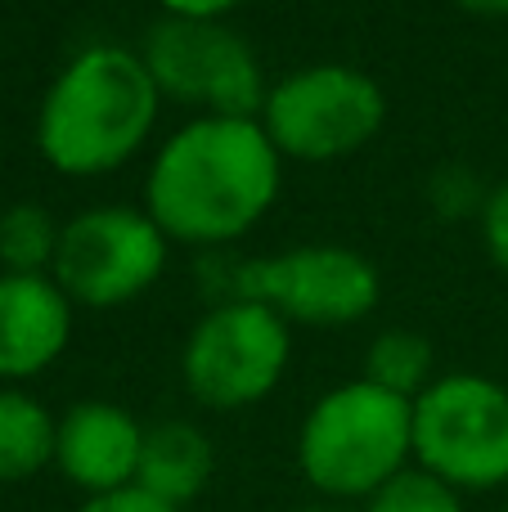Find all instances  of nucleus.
<instances>
[{
	"label": "nucleus",
	"mask_w": 508,
	"mask_h": 512,
	"mask_svg": "<svg viewBox=\"0 0 508 512\" xmlns=\"http://www.w3.org/2000/svg\"><path fill=\"white\" fill-rule=\"evenodd\" d=\"M59 418L27 391H0V481H27L54 463Z\"/></svg>",
	"instance_id": "ddd939ff"
},
{
	"label": "nucleus",
	"mask_w": 508,
	"mask_h": 512,
	"mask_svg": "<svg viewBox=\"0 0 508 512\" xmlns=\"http://www.w3.org/2000/svg\"><path fill=\"white\" fill-rule=\"evenodd\" d=\"M459 9L468 14H482V18H504L508 14V0H455Z\"/></svg>",
	"instance_id": "aec40b11"
},
{
	"label": "nucleus",
	"mask_w": 508,
	"mask_h": 512,
	"mask_svg": "<svg viewBox=\"0 0 508 512\" xmlns=\"http://www.w3.org/2000/svg\"><path fill=\"white\" fill-rule=\"evenodd\" d=\"M288 319L248 297L212 306L180 351V378L207 409H248L284 382L293 360Z\"/></svg>",
	"instance_id": "423d86ee"
},
{
	"label": "nucleus",
	"mask_w": 508,
	"mask_h": 512,
	"mask_svg": "<svg viewBox=\"0 0 508 512\" xmlns=\"http://www.w3.org/2000/svg\"><path fill=\"white\" fill-rule=\"evenodd\" d=\"M144 450V427L131 409L108 405V400H81L59 418L54 432V468L77 490L113 495L135 486Z\"/></svg>",
	"instance_id": "9d476101"
},
{
	"label": "nucleus",
	"mask_w": 508,
	"mask_h": 512,
	"mask_svg": "<svg viewBox=\"0 0 508 512\" xmlns=\"http://www.w3.org/2000/svg\"><path fill=\"white\" fill-rule=\"evenodd\" d=\"M297 512H342V508H329V504H311V508H297Z\"/></svg>",
	"instance_id": "412c9836"
},
{
	"label": "nucleus",
	"mask_w": 508,
	"mask_h": 512,
	"mask_svg": "<svg viewBox=\"0 0 508 512\" xmlns=\"http://www.w3.org/2000/svg\"><path fill=\"white\" fill-rule=\"evenodd\" d=\"M306 328H347L360 324L383 297L374 261L342 243H306V248L261 256L239 270V292Z\"/></svg>",
	"instance_id": "1a4fd4ad"
},
{
	"label": "nucleus",
	"mask_w": 508,
	"mask_h": 512,
	"mask_svg": "<svg viewBox=\"0 0 508 512\" xmlns=\"http://www.w3.org/2000/svg\"><path fill=\"white\" fill-rule=\"evenodd\" d=\"M72 342V301L50 274H0V382L45 373Z\"/></svg>",
	"instance_id": "9b49d317"
},
{
	"label": "nucleus",
	"mask_w": 508,
	"mask_h": 512,
	"mask_svg": "<svg viewBox=\"0 0 508 512\" xmlns=\"http://www.w3.org/2000/svg\"><path fill=\"white\" fill-rule=\"evenodd\" d=\"M437 351L423 333L414 328H387L369 342V355H365V382L374 387L392 391L401 400H419L423 391L437 382Z\"/></svg>",
	"instance_id": "4468645a"
},
{
	"label": "nucleus",
	"mask_w": 508,
	"mask_h": 512,
	"mask_svg": "<svg viewBox=\"0 0 508 512\" xmlns=\"http://www.w3.org/2000/svg\"><path fill=\"white\" fill-rule=\"evenodd\" d=\"M365 512H464V495L432 472L405 468L374 499H365Z\"/></svg>",
	"instance_id": "dca6fc26"
},
{
	"label": "nucleus",
	"mask_w": 508,
	"mask_h": 512,
	"mask_svg": "<svg viewBox=\"0 0 508 512\" xmlns=\"http://www.w3.org/2000/svg\"><path fill=\"white\" fill-rule=\"evenodd\" d=\"M63 225L36 203H18L0 216V265L5 274H50Z\"/></svg>",
	"instance_id": "2eb2a0df"
},
{
	"label": "nucleus",
	"mask_w": 508,
	"mask_h": 512,
	"mask_svg": "<svg viewBox=\"0 0 508 512\" xmlns=\"http://www.w3.org/2000/svg\"><path fill=\"white\" fill-rule=\"evenodd\" d=\"M162 95L140 50L90 45L72 54L36 108V149L59 176H108L144 149Z\"/></svg>",
	"instance_id": "f03ea898"
},
{
	"label": "nucleus",
	"mask_w": 508,
	"mask_h": 512,
	"mask_svg": "<svg viewBox=\"0 0 508 512\" xmlns=\"http://www.w3.org/2000/svg\"><path fill=\"white\" fill-rule=\"evenodd\" d=\"M171 239L140 207H90L59 230L50 279L72 306L113 310L149 292L167 270Z\"/></svg>",
	"instance_id": "0eeeda50"
},
{
	"label": "nucleus",
	"mask_w": 508,
	"mask_h": 512,
	"mask_svg": "<svg viewBox=\"0 0 508 512\" xmlns=\"http://www.w3.org/2000/svg\"><path fill=\"white\" fill-rule=\"evenodd\" d=\"M387 122V95L351 63H311L270 86L261 126L279 158L333 162L365 149Z\"/></svg>",
	"instance_id": "20e7f679"
},
{
	"label": "nucleus",
	"mask_w": 508,
	"mask_h": 512,
	"mask_svg": "<svg viewBox=\"0 0 508 512\" xmlns=\"http://www.w3.org/2000/svg\"><path fill=\"white\" fill-rule=\"evenodd\" d=\"M162 14L171 18H198V23H225V14L243 5V0H158Z\"/></svg>",
	"instance_id": "6ab92c4d"
},
{
	"label": "nucleus",
	"mask_w": 508,
	"mask_h": 512,
	"mask_svg": "<svg viewBox=\"0 0 508 512\" xmlns=\"http://www.w3.org/2000/svg\"><path fill=\"white\" fill-rule=\"evenodd\" d=\"M482 243L491 252L495 270L508 274V185H500L495 194H486L482 203Z\"/></svg>",
	"instance_id": "f3484780"
},
{
	"label": "nucleus",
	"mask_w": 508,
	"mask_h": 512,
	"mask_svg": "<svg viewBox=\"0 0 508 512\" xmlns=\"http://www.w3.org/2000/svg\"><path fill=\"white\" fill-rule=\"evenodd\" d=\"M414 463L459 495L508 486V387L482 373H441L414 400Z\"/></svg>",
	"instance_id": "39448f33"
},
{
	"label": "nucleus",
	"mask_w": 508,
	"mask_h": 512,
	"mask_svg": "<svg viewBox=\"0 0 508 512\" xmlns=\"http://www.w3.org/2000/svg\"><path fill=\"white\" fill-rule=\"evenodd\" d=\"M212 472H216V450L203 427L180 423V418L144 427L135 486L149 490L153 499H162L171 508H185L189 499H198L207 490Z\"/></svg>",
	"instance_id": "f8f14e48"
},
{
	"label": "nucleus",
	"mask_w": 508,
	"mask_h": 512,
	"mask_svg": "<svg viewBox=\"0 0 508 512\" xmlns=\"http://www.w3.org/2000/svg\"><path fill=\"white\" fill-rule=\"evenodd\" d=\"M140 59L162 99L207 108V117H261L270 95L252 45L225 23L162 14L144 32Z\"/></svg>",
	"instance_id": "6e6552de"
},
{
	"label": "nucleus",
	"mask_w": 508,
	"mask_h": 512,
	"mask_svg": "<svg viewBox=\"0 0 508 512\" xmlns=\"http://www.w3.org/2000/svg\"><path fill=\"white\" fill-rule=\"evenodd\" d=\"M284 158L261 117H194L144 176V212L171 243H234L275 207Z\"/></svg>",
	"instance_id": "f257e3e1"
},
{
	"label": "nucleus",
	"mask_w": 508,
	"mask_h": 512,
	"mask_svg": "<svg viewBox=\"0 0 508 512\" xmlns=\"http://www.w3.org/2000/svg\"><path fill=\"white\" fill-rule=\"evenodd\" d=\"M414 459V400L374 382H338L297 432V463L324 499H374Z\"/></svg>",
	"instance_id": "7ed1b4c3"
},
{
	"label": "nucleus",
	"mask_w": 508,
	"mask_h": 512,
	"mask_svg": "<svg viewBox=\"0 0 508 512\" xmlns=\"http://www.w3.org/2000/svg\"><path fill=\"white\" fill-rule=\"evenodd\" d=\"M77 512H180V508L162 504V499H153L149 490H140V486H126V490H113V495L86 499Z\"/></svg>",
	"instance_id": "a211bd4d"
}]
</instances>
